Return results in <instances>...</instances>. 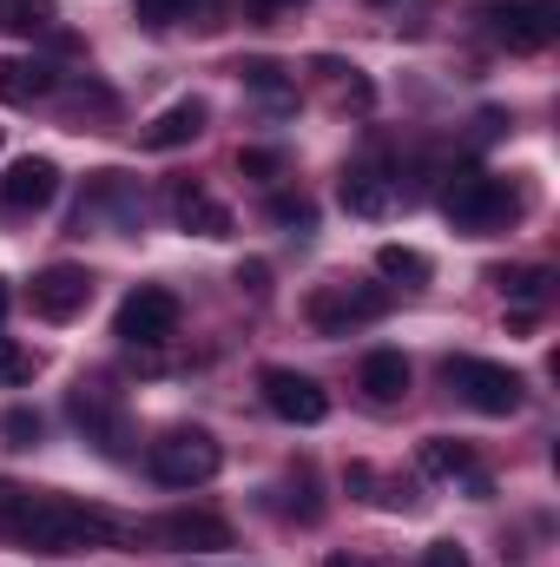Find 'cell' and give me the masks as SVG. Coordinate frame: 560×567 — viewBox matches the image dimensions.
Wrapping results in <instances>:
<instances>
[{"mask_svg":"<svg viewBox=\"0 0 560 567\" xmlns=\"http://www.w3.org/2000/svg\"><path fill=\"white\" fill-rule=\"evenodd\" d=\"M113 535H120L113 515L80 508V502H60V495H33L27 515L13 522V542L33 548V555H86V548H106Z\"/></svg>","mask_w":560,"mask_h":567,"instance_id":"1","label":"cell"},{"mask_svg":"<svg viewBox=\"0 0 560 567\" xmlns=\"http://www.w3.org/2000/svg\"><path fill=\"white\" fill-rule=\"evenodd\" d=\"M442 212H448V225L455 231H495V225H508L515 212H521V192L508 185V178H495V172H481V165H462V172H448V185H442Z\"/></svg>","mask_w":560,"mask_h":567,"instance_id":"2","label":"cell"},{"mask_svg":"<svg viewBox=\"0 0 560 567\" xmlns=\"http://www.w3.org/2000/svg\"><path fill=\"white\" fill-rule=\"evenodd\" d=\"M442 377H448V390H455L468 410H481V416H515L521 396H528V383H521L508 363H488V357H448Z\"/></svg>","mask_w":560,"mask_h":567,"instance_id":"3","label":"cell"},{"mask_svg":"<svg viewBox=\"0 0 560 567\" xmlns=\"http://www.w3.org/2000/svg\"><path fill=\"white\" fill-rule=\"evenodd\" d=\"M475 13H481V27H488L501 47H515V53H541V47H554V33H560L554 0H475Z\"/></svg>","mask_w":560,"mask_h":567,"instance_id":"4","label":"cell"},{"mask_svg":"<svg viewBox=\"0 0 560 567\" xmlns=\"http://www.w3.org/2000/svg\"><path fill=\"white\" fill-rule=\"evenodd\" d=\"M218 468H225V449L205 429H172V435L152 442V475L165 488H205Z\"/></svg>","mask_w":560,"mask_h":567,"instance_id":"5","label":"cell"},{"mask_svg":"<svg viewBox=\"0 0 560 567\" xmlns=\"http://www.w3.org/2000/svg\"><path fill=\"white\" fill-rule=\"evenodd\" d=\"M113 337L133 343V350H158L165 337H178V297H172L165 284L126 290V303H120V317H113Z\"/></svg>","mask_w":560,"mask_h":567,"instance_id":"6","label":"cell"},{"mask_svg":"<svg viewBox=\"0 0 560 567\" xmlns=\"http://www.w3.org/2000/svg\"><path fill=\"white\" fill-rule=\"evenodd\" d=\"M383 310H390V290H376V284H323L310 297V323L323 337H350L356 323H376Z\"/></svg>","mask_w":560,"mask_h":567,"instance_id":"7","label":"cell"},{"mask_svg":"<svg viewBox=\"0 0 560 567\" xmlns=\"http://www.w3.org/2000/svg\"><path fill=\"white\" fill-rule=\"evenodd\" d=\"M66 410H73L80 435H86V442H93L100 455H126V449H133V423H126V410H120V403H113V396H106L100 383H80Z\"/></svg>","mask_w":560,"mask_h":567,"instance_id":"8","label":"cell"},{"mask_svg":"<svg viewBox=\"0 0 560 567\" xmlns=\"http://www.w3.org/2000/svg\"><path fill=\"white\" fill-rule=\"evenodd\" d=\"M258 390H265V410H271V416H283V423H323V416H330V396H323V383H317V377H303V370H265V377H258Z\"/></svg>","mask_w":560,"mask_h":567,"instance_id":"9","label":"cell"},{"mask_svg":"<svg viewBox=\"0 0 560 567\" xmlns=\"http://www.w3.org/2000/svg\"><path fill=\"white\" fill-rule=\"evenodd\" d=\"M336 192H343V212H350V218H390V212L409 198L403 178H390L383 165H350Z\"/></svg>","mask_w":560,"mask_h":567,"instance_id":"10","label":"cell"},{"mask_svg":"<svg viewBox=\"0 0 560 567\" xmlns=\"http://www.w3.org/2000/svg\"><path fill=\"white\" fill-rule=\"evenodd\" d=\"M93 303V278L80 271V265H46L40 278H33V310L46 317V323H66V317H80Z\"/></svg>","mask_w":560,"mask_h":567,"instance_id":"11","label":"cell"},{"mask_svg":"<svg viewBox=\"0 0 560 567\" xmlns=\"http://www.w3.org/2000/svg\"><path fill=\"white\" fill-rule=\"evenodd\" d=\"M60 198V165L53 158H13L7 178H0V205L13 212H46Z\"/></svg>","mask_w":560,"mask_h":567,"instance_id":"12","label":"cell"},{"mask_svg":"<svg viewBox=\"0 0 560 567\" xmlns=\"http://www.w3.org/2000/svg\"><path fill=\"white\" fill-rule=\"evenodd\" d=\"M152 542L191 548V555H218V548H231V522H218V515H205V508H178V515L152 522Z\"/></svg>","mask_w":560,"mask_h":567,"instance_id":"13","label":"cell"},{"mask_svg":"<svg viewBox=\"0 0 560 567\" xmlns=\"http://www.w3.org/2000/svg\"><path fill=\"white\" fill-rule=\"evenodd\" d=\"M172 218H178L191 238H231V231H238L231 212H225L205 185H178V192H172Z\"/></svg>","mask_w":560,"mask_h":567,"instance_id":"14","label":"cell"},{"mask_svg":"<svg viewBox=\"0 0 560 567\" xmlns=\"http://www.w3.org/2000/svg\"><path fill=\"white\" fill-rule=\"evenodd\" d=\"M100 212H113V218H120V231H139L145 198L133 192V178H126V172H100L93 205H80V225H86V218H100Z\"/></svg>","mask_w":560,"mask_h":567,"instance_id":"15","label":"cell"},{"mask_svg":"<svg viewBox=\"0 0 560 567\" xmlns=\"http://www.w3.org/2000/svg\"><path fill=\"white\" fill-rule=\"evenodd\" d=\"M205 120H211L205 100H178V106H165V113L145 126V145H152V152H178V145H191L205 133Z\"/></svg>","mask_w":560,"mask_h":567,"instance_id":"16","label":"cell"},{"mask_svg":"<svg viewBox=\"0 0 560 567\" xmlns=\"http://www.w3.org/2000/svg\"><path fill=\"white\" fill-rule=\"evenodd\" d=\"M46 93H60V73L53 66H40V60H0V100L7 106H33Z\"/></svg>","mask_w":560,"mask_h":567,"instance_id":"17","label":"cell"},{"mask_svg":"<svg viewBox=\"0 0 560 567\" xmlns=\"http://www.w3.org/2000/svg\"><path fill=\"white\" fill-rule=\"evenodd\" d=\"M363 396H370V403H403V396H409V363H403V350L363 357Z\"/></svg>","mask_w":560,"mask_h":567,"instance_id":"18","label":"cell"},{"mask_svg":"<svg viewBox=\"0 0 560 567\" xmlns=\"http://www.w3.org/2000/svg\"><path fill=\"white\" fill-rule=\"evenodd\" d=\"M0 33H13V40L53 33V0H0Z\"/></svg>","mask_w":560,"mask_h":567,"instance_id":"19","label":"cell"},{"mask_svg":"<svg viewBox=\"0 0 560 567\" xmlns=\"http://www.w3.org/2000/svg\"><path fill=\"white\" fill-rule=\"evenodd\" d=\"M475 468V449L455 442V435H428L422 442V475H468Z\"/></svg>","mask_w":560,"mask_h":567,"instance_id":"20","label":"cell"},{"mask_svg":"<svg viewBox=\"0 0 560 567\" xmlns=\"http://www.w3.org/2000/svg\"><path fill=\"white\" fill-rule=\"evenodd\" d=\"M343 482H350L356 495H370L376 508H416V488H409V482H403V488L376 482V468H370V462H350V475H343Z\"/></svg>","mask_w":560,"mask_h":567,"instance_id":"21","label":"cell"},{"mask_svg":"<svg viewBox=\"0 0 560 567\" xmlns=\"http://www.w3.org/2000/svg\"><path fill=\"white\" fill-rule=\"evenodd\" d=\"M495 284H501L515 303H541V297H548V284H554V271H548V265H501Z\"/></svg>","mask_w":560,"mask_h":567,"instance_id":"22","label":"cell"},{"mask_svg":"<svg viewBox=\"0 0 560 567\" xmlns=\"http://www.w3.org/2000/svg\"><path fill=\"white\" fill-rule=\"evenodd\" d=\"M376 271L396 278V284H428L435 278V265H428L422 251H409V245H383V251H376Z\"/></svg>","mask_w":560,"mask_h":567,"instance_id":"23","label":"cell"},{"mask_svg":"<svg viewBox=\"0 0 560 567\" xmlns=\"http://www.w3.org/2000/svg\"><path fill=\"white\" fill-rule=\"evenodd\" d=\"M238 73H245V86H258V93H265L271 106H290V100H297V86L283 80V66H278V60H245Z\"/></svg>","mask_w":560,"mask_h":567,"instance_id":"24","label":"cell"},{"mask_svg":"<svg viewBox=\"0 0 560 567\" xmlns=\"http://www.w3.org/2000/svg\"><path fill=\"white\" fill-rule=\"evenodd\" d=\"M271 225H283V231H317V205L303 198V192H271Z\"/></svg>","mask_w":560,"mask_h":567,"instance_id":"25","label":"cell"},{"mask_svg":"<svg viewBox=\"0 0 560 567\" xmlns=\"http://www.w3.org/2000/svg\"><path fill=\"white\" fill-rule=\"evenodd\" d=\"M33 350L27 343H13V337H0V390H20V383H33Z\"/></svg>","mask_w":560,"mask_h":567,"instance_id":"26","label":"cell"},{"mask_svg":"<svg viewBox=\"0 0 560 567\" xmlns=\"http://www.w3.org/2000/svg\"><path fill=\"white\" fill-rule=\"evenodd\" d=\"M238 172H245V178H278V172H283V152H271V145H251V152H238Z\"/></svg>","mask_w":560,"mask_h":567,"instance_id":"27","label":"cell"},{"mask_svg":"<svg viewBox=\"0 0 560 567\" xmlns=\"http://www.w3.org/2000/svg\"><path fill=\"white\" fill-rule=\"evenodd\" d=\"M133 13H139V27H152V33L178 27V0H133Z\"/></svg>","mask_w":560,"mask_h":567,"instance_id":"28","label":"cell"},{"mask_svg":"<svg viewBox=\"0 0 560 567\" xmlns=\"http://www.w3.org/2000/svg\"><path fill=\"white\" fill-rule=\"evenodd\" d=\"M0 429H7V442H13V449H33V442H40V416H33V410H13Z\"/></svg>","mask_w":560,"mask_h":567,"instance_id":"29","label":"cell"},{"mask_svg":"<svg viewBox=\"0 0 560 567\" xmlns=\"http://www.w3.org/2000/svg\"><path fill=\"white\" fill-rule=\"evenodd\" d=\"M225 0H178V20H198V27H218Z\"/></svg>","mask_w":560,"mask_h":567,"instance_id":"30","label":"cell"},{"mask_svg":"<svg viewBox=\"0 0 560 567\" xmlns=\"http://www.w3.org/2000/svg\"><path fill=\"white\" fill-rule=\"evenodd\" d=\"M245 7H251V20H265V27H271V20H283V13H297L303 0H245Z\"/></svg>","mask_w":560,"mask_h":567,"instance_id":"31","label":"cell"},{"mask_svg":"<svg viewBox=\"0 0 560 567\" xmlns=\"http://www.w3.org/2000/svg\"><path fill=\"white\" fill-rule=\"evenodd\" d=\"M422 567H468V555H462L455 542H435V548L422 555Z\"/></svg>","mask_w":560,"mask_h":567,"instance_id":"32","label":"cell"},{"mask_svg":"<svg viewBox=\"0 0 560 567\" xmlns=\"http://www.w3.org/2000/svg\"><path fill=\"white\" fill-rule=\"evenodd\" d=\"M265 278H271V265H258V258H251V265H238V284H251V290H265Z\"/></svg>","mask_w":560,"mask_h":567,"instance_id":"33","label":"cell"},{"mask_svg":"<svg viewBox=\"0 0 560 567\" xmlns=\"http://www.w3.org/2000/svg\"><path fill=\"white\" fill-rule=\"evenodd\" d=\"M323 567H376V561H356V555H330Z\"/></svg>","mask_w":560,"mask_h":567,"instance_id":"34","label":"cell"},{"mask_svg":"<svg viewBox=\"0 0 560 567\" xmlns=\"http://www.w3.org/2000/svg\"><path fill=\"white\" fill-rule=\"evenodd\" d=\"M7 303H13V290H7V278H0V323H7Z\"/></svg>","mask_w":560,"mask_h":567,"instance_id":"35","label":"cell"}]
</instances>
